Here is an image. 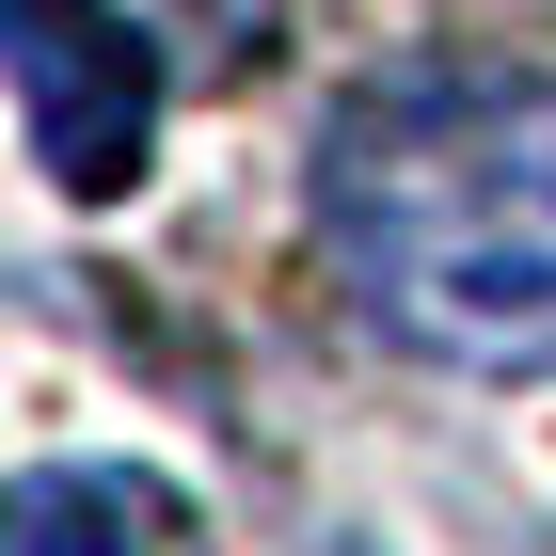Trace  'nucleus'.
I'll return each mask as SVG.
<instances>
[{"mask_svg":"<svg viewBox=\"0 0 556 556\" xmlns=\"http://www.w3.org/2000/svg\"><path fill=\"white\" fill-rule=\"evenodd\" d=\"M334 287L429 366H556V80H382L318 143Z\"/></svg>","mask_w":556,"mask_h":556,"instance_id":"f257e3e1","label":"nucleus"},{"mask_svg":"<svg viewBox=\"0 0 556 556\" xmlns=\"http://www.w3.org/2000/svg\"><path fill=\"white\" fill-rule=\"evenodd\" d=\"M16 96H33L48 191H80V207L143 191V160H160V64H143V33L112 0H16Z\"/></svg>","mask_w":556,"mask_h":556,"instance_id":"f03ea898","label":"nucleus"},{"mask_svg":"<svg viewBox=\"0 0 556 556\" xmlns=\"http://www.w3.org/2000/svg\"><path fill=\"white\" fill-rule=\"evenodd\" d=\"M0 556H207V525L143 462H48L16 493V525H0Z\"/></svg>","mask_w":556,"mask_h":556,"instance_id":"7ed1b4c3","label":"nucleus"}]
</instances>
